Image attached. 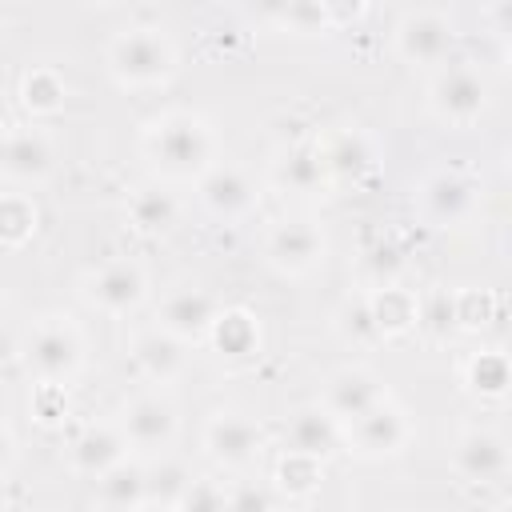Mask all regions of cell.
Returning a JSON list of instances; mask_svg holds the SVG:
<instances>
[{"mask_svg":"<svg viewBox=\"0 0 512 512\" xmlns=\"http://www.w3.org/2000/svg\"><path fill=\"white\" fill-rule=\"evenodd\" d=\"M52 140L40 128L0 132V172L12 180H44L52 172Z\"/></svg>","mask_w":512,"mask_h":512,"instance_id":"obj_17","label":"cell"},{"mask_svg":"<svg viewBox=\"0 0 512 512\" xmlns=\"http://www.w3.org/2000/svg\"><path fill=\"white\" fill-rule=\"evenodd\" d=\"M128 220L136 232L144 236H160L168 232L176 220H180V200L168 184L152 180V184H140L132 196H128Z\"/></svg>","mask_w":512,"mask_h":512,"instance_id":"obj_21","label":"cell"},{"mask_svg":"<svg viewBox=\"0 0 512 512\" xmlns=\"http://www.w3.org/2000/svg\"><path fill=\"white\" fill-rule=\"evenodd\" d=\"M340 436H344L360 456H372V460H376V456H396V452H404L408 440H412V420H408L404 408H396L392 400H384V404H376L368 416L344 424Z\"/></svg>","mask_w":512,"mask_h":512,"instance_id":"obj_10","label":"cell"},{"mask_svg":"<svg viewBox=\"0 0 512 512\" xmlns=\"http://www.w3.org/2000/svg\"><path fill=\"white\" fill-rule=\"evenodd\" d=\"M20 360L40 384L60 388L84 364V336L68 316H40L20 340Z\"/></svg>","mask_w":512,"mask_h":512,"instance_id":"obj_3","label":"cell"},{"mask_svg":"<svg viewBox=\"0 0 512 512\" xmlns=\"http://www.w3.org/2000/svg\"><path fill=\"white\" fill-rule=\"evenodd\" d=\"M144 152L168 180H200L216 164V132L200 112L168 108L144 124Z\"/></svg>","mask_w":512,"mask_h":512,"instance_id":"obj_1","label":"cell"},{"mask_svg":"<svg viewBox=\"0 0 512 512\" xmlns=\"http://www.w3.org/2000/svg\"><path fill=\"white\" fill-rule=\"evenodd\" d=\"M368 304H372V316H376V324H380L384 336H396V332H404V328L416 324V296H408L396 284L368 292Z\"/></svg>","mask_w":512,"mask_h":512,"instance_id":"obj_27","label":"cell"},{"mask_svg":"<svg viewBox=\"0 0 512 512\" xmlns=\"http://www.w3.org/2000/svg\"><path fill=\"white\" fill-rule=\"evenodd\" d=\"M204 448L220 468H248L264 452V432L240 412H216L204 428Z\"/></svg>","mask_w":512,"mask_h":512,"instance_id":"obj_11","label":"cell"},{"mask_svg":"<svg viewBox=\"0 0 512 512\" xmlns=\"http://www.w3.org/2000/svg\"><path fill=\"white\" fill-rule=\"evenodd\" d=\"M108 72L124 88H152L176 72V48L152 24L120 28L108 40Z\"/></svg>","mask_w":512,"mask_h":512,"instance_id":"obj_2","label":"cell"},{"mask_svg":"<svg viewBox=\"0 0 512 512\" xmlns=\"http://www.w3.org/2000/svg\"><path fill=\"white\" fill-rule=\"evenodd\" d=\"M264 16L280 20L292 32H320V28H328L332 8H324V4H284V8H268Z\"/></svg>","mask_w":512,"mask_h":512,"instance_id":"obj_33","label":"cell"},{"mask_svg":"<svg viewBox=\"0 0 512 512\" xmlns=\"http://www.w3.org/2000/svg\"><path fill=\"white\" fill-rule=\"evenodd\" d=\"M216 316H220V308L204 288H176V292H168L160 300L156 328L176 336V340H200V336L212 332Z\"/></svg>","mask_w":512,"mask_h":512,"instance_id":"obj_14","label":"cell"},{"mask_svg":"<svg viewBox=\"0 0 512 512\" xmlns=\"http://www.w3.org/2000/svg\"><path fill=\"white\" fill-rule=\"evenodd\" d=\"M132 364L140 368L144 380L152 384H172L176 376H184L188 368V352H184V340L160 332V328H148L132 340Z\"/></svg>","mask_w":512,"mask_h":512,"instance_id":"obj_18","label":"cell"},{"mask_svg":"<svg viewBox=\"0 0 512 512\" xmlns=\"http://www.w3.org/2000/svg\"><path fill=\"white\" fill-rule=\"evenodd\" d=\"M196 192H200V204L220 216V220H240L256 208L260 192L252 184V176L236 164H212L200 180H196Z\"/></svg>","mask_w":512,"mask_h":512,"instance_id":"obj_13","label":"cell"},{"mask_svg":"<svg viewBox=\"0 0 512 512\" xmlns=\"http://www.w3.org/2000/svg\"><path fill=\"white\" fill-rule=\"evenodd\" d=\"M136 512H176V508H164V504H140Z\"/></svg>","mask_w":512,"mask_h":512,"instance_id":"obj_38","label":"cell"},{"mask_svg":"<svg viewBox=\"0 0 512 512\" xmlns=\"http://www.w3.org/2000/svg\"><path fill=\"white\" fill-rule=\"evenodd\" d=\"M36 204L20 192L0 196V244H24L36 232Z\"/></svg>","mask_w":512,"mask_h":512,"instance_id":"obj_29","label":"cell"},{"mask_svg":"<svg viewBox=\"0 0 512 512\" xmlns=\"http://www.w3.org/2000/svg\"><path fill=\"white\" fill-rule=\"evenodd\" d=\"M364 264H368L372 280H376L380 288H388V284H392V276L400 272V252H396L392 244H376V248L364 256Z\"/></svg>","mask_w":512,"mask_h":512,"instance_id":"obj_36","label":"cell"},{"mask_svg":"<svg viewBox=\"0 0 512 512\" xmlns=\"http://www.w3.org/2000/svg\"><path fill=\"white\" fill-rule=\"evenodd\" d=\"M12 464H16V436H12V428L0 420V480L8 476Z\"/></svg>","mask_w":512,"mask_h":512,"instance_id":"obj_37","label":"cell"},{"mask_svg":"<svg viewBox=\"0 0 512 512\" xmlns=\"http://www.w3.org/2000/svg\"><path fill=\"white\" fill-rule=\"evenodd\" d=\"M452 468L456 476L472 484H500L508 476V444L492 428H464L452 444Z\"/></svg>","mask_w":512,"mask_h":512,"instance_id":"obj_12","label":"cell"},{"mask_svg":"<svg viewBox=\"0 0 512 512\" xmlns=\"http://www.w3.org/2000/svg\"><path fill=\"white\" fill-rule=\"evenodd\" d=\"M208 336L216 340V348H220L224 356H248V352H256V344H260V328H256V320H252L244 308L220 312Z\"/></svg>","mask_w":512,"mask_h":512,"instance_id":"obj_26","label":"cell"},{"mask_svg":"<svg viewBox=\"0 0 512 512\" xmlns=\"http://www.w3.org/2000/svg\"><path fill=\"white\" fill-rule=\"evenodd\" d=\"M316 484H320V464H316V460L288 456V460L280 464V488H284L288 496H308V492H316Z\"/></svg>","mask_w":512,"mask_h":512,"instance_id":"obj_35","label":"cell"},{"mask_svg":"<svg viewBox=\"0 0 512 512\" xmlns=\"http://www.w3.org/2000/svg\"><path fill=\"white\" fill-rule=\"evenodd\" d=\"M192 484V468L176 456H160L152 468H144V492H148V504H164V508H176L184 488Z\"/></svg>","mask_w":512,"mask_h":512,"instance_id":"obj_25","label":"cell"},{"mask_svg":"<svg viewBox=\"0 0 512 512\" xmlns=\"http://www.w3.org/2000/svg\"><path fill=\"white\" fill-rule=\"evenodd\" d=\"M468 384L480 396H500L508 388V360L500 352H480L468 364Z\"/></svg>","mask_w":512,"mask_h":512,"instance_id":"obj_30","label":"cell"},{"mask_svg":"<svg viewBox=\"0 0 512 512\" xmlns=\"http://www.w3.org/2000/svg\"><path fill=\"white\" fill-rule=\"evenodd\" d=\"M228 512H280V504H276V492L268 484L244 480V484L228 488Z\"/></svg>","mask_w":512,"mask_h":512,"instance_id":"obj_34","label":"cell"},{"mask_svg":"<svg viewBox=\"0 0 512 512\" xmlns=\"http://www.w3.org/2000/svg\"><path fill=\"white\" fill-rule=\"evenodd\" d=\"M496 512H508V508H496Z\"/></svg>","mask_w":512,"mask_h":512,"instance_id":"obj_39","label":"cell"},{"mask_svg":"<svg viewBox=\"0 0 512 512\" xmlns=\"http://www.w3.org/2000/svg\"><path fill=\"white\" fill-rule=\"evenodd\" d=\"M0 504H4V500H0Z\"/></svg>","mask_w":512,"mask_h":512,"instance_id":"obj_40","label":"cell"},{"mask_svg":"<svg viewBox=\"0 0 512 512\" xmlns=\"http://www.w3.org/2000/svg\"><path fill=\"white\" fill-rule=\"evenodd\" d=\"M388 400V388H384V380L376 376V372H368V368H340V372H332L328 376V384H324V396H320V408L344 428V424H352V420H360V416H368L376 404H384Z\"/></svg>","mask_w":512,"mask_h":512,"instance_id":"obj_9","label":"cell"},{"mask_svg":"<svg viewBox=\"0 0 512 512\" xmlns=\"http://www.w3.org/2000/svg\"><path fill=\"white\" fill-rule=\"evenodd\" d=\"M272 184L284 196H316L328 188V168L320 156V144L296 140L272 156Z\"/></svg>","mask_w":512,"mask_h":512,"instance_id":"obj_15","label":"cell"},{"mask_svg":"<svg viewBox=\"0 0 512 512\" xmlns=\"http://www.w3.org/2000/svg\"><path fill=\"white\" fill-rule=\"evenodd\" d=\"M176 512H228V488L208 480V476H192V484L184 488Z\"/></svg>","mask_w":512,"mask_h":512,"instance_id":"obj_31","label":"cell"},{"mask_svg":"<svg viewBox=\"0 0 512 512\" xmlns=\"http://www.w3.org/2000/svg\"><path fill=\"white\" fill-rule=\"evenodd\" d=\"M336 328H340V336H344L348 344H356V348H372V344L388 340V336L380 332L376 316H372V304H368V296L344 300V304H340V312H336Z\"/></svg>","mask_w":512,"mask_h":512,"instance_id":"obj_28","label":"cell"},{"mask_svg":"<svg viewBox=\"0 0 512 512\" xmlns=\"http://www.w3.org/2000/svg\"><path fill=\"white\" fill-rule=\"evenodd\" d=\"M488 96H492V84L476 60H452L448 56L428 80V112L452 128L476 124L488 108Z\"/></svg>","mask_w":512,"mask_h":512,"instance_id":"obj_4","label":"cell"},{"mask_svg":"<svg viewBox=\"0 0 512 512\" xmlns=\"http://www.w3.org/2000/svg\"><path fill=\"white\" fill-rule=\"evenodd\" d=\"M320 156H324L328 180H360L376 164V148H372V140L360 128H344L332 140H324Z\"/></svg>","mask_w":512,"mask_h":512,"instance_id":"obj_22","label":"cell"},{"mask_svg":"<svg viewBox=\"0 0 512 512\" xmlns=\"http://www.w3.org/2000/svg\"><path fill=\"white\" fill-rule=\"evenodd\" d=\"M124 436H120V428H112V424H88L76 440H72V448H68V460H72V468L80 472V476H100V472H108L112 464H120L124 460Z\"/></svg>","mask_w":512,"mask_h":512,"instance_id":"obj_20","label":"cell"},{"mask_svg":"<svg viewBox=\"0 0 512 512\" xmlns=\"http://www.w3.org/2000/svg\"><path fill=\"white\" fill-rule=\"evenodd\" d=\"M96 504L104 512H136L140 504H148V492H144V464L136 460H120L112 464L108 472L96 476Z\"/></svg>","mask_w":512,"mask_h":512,"instance_id":"obj_23","label":"cell"},{"mask_svg":"<svg viewBox=\"0 0 512 512\" xmlns=\"http://www.w3.org/2000/svg\"><path fill=\"white\" fill-rule=\"evenodd\" d=\"M416 324H424L428 332L436 336H448L456 328V304H452V292H428L424 300H416Z\"/></svg>","mask_w":512,"mask_h":512,"instance_id":"obj_32","label":"cell"},{"mask_svg":"<svg viewBox=\"0 0 512 512\" xmlns=\"http://www.w3.org/2000/svg\"><path fill=\"white\" fill-rule=\"evenodd\" d=\"M452 40H456V24L444 8H408L392 28L396 52L420 68H440L452 52Z\"/></svg>","mask_w":512,"mask_h":512,"instance_id":"obj_5","label":"cell"},{"mask_svg":"<svg viewBox=\"0 0 512 512\" xmlns=\"http://www.w3.org/2000/svg\"><path fill=\"white\" fill-rule=\"evenodd\" d=\"M176 428H180L176 404L160 392H140L120 412V436L136 452H164L176 440Z\"/></svg>","mask_w":512,"mask_h":512,"instance_id":"obj_7","label":"cell"},{"mask_svg":"<svg viewBox=\"0 0 512 512\" xmlns=\"http://www.w3.org/2000/svg\"><path fill=\"white\" fill-rule=\"evenodd\" d=\"M84 296L108 316H128L148 300V272L136 260H108L84 280Z\"/></svg>","mask_w":512,"mask_h":512,"instance_id":"obj_8","label":"cell"},{"mask_svg":"<svg viewBox=\"0 0 512 512\" xmlns=\"http://www.w3.org/2000/svg\"><path fill=\"white\" fill-rule=\"evenodd\" d=\"M472 200H476V192H472V184L460 172H436V176H428L420 184V208L436 224L464 220L472 212Z\"/></svg>","mask_w":512,"mask_h":512,"instance_id":"obj_19","label":"cell"},{"mask_svg":"<svg viewBox=\"0 0 512 512\" xmlns=\"http://www.w3.org/2000/svg\"><path fill=\"white\" fill-rule=\"evenodd\" d=\"M20 100H24V108L36 112V116H52V112H60L64 100H68V80H64V72H56V68H48V64L24 72Z\"/></svg>","mask_w":512,"mask_h":512,"instance_id":"obj_24","label":"cell"},{"mask_svg":"<svg viewBox=\"0 0 512 512\" xmlns=\"http://www.w3.org/2000/svg\"><path fill=\"white\" fill-rule=\"evenodd\" d=\"M328 252V236L320 224L312 220H276L268 232H264V260L284 272V276H300L308 268H316Z\"/></svg>","mask_w":512,"mask_h":512,"instance_id":"obj_6","label":"cell"},{"mask_svg":"<svg viewBox=\"0 0 512 512\" xmlns=\"http://www.w3.org/2000/svg\"><path fill=\"white\" fill-rule=\"evenodd\" d=\"M340 424L320 408V404H304L288 416L284 424V448L288 456H304V460H328L340 448Z\"/></svg>","mask_w":512,"mask_h":512,"instance_id":"obj_16","label":"cell"}]
</instances>
